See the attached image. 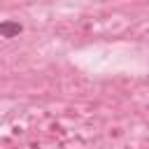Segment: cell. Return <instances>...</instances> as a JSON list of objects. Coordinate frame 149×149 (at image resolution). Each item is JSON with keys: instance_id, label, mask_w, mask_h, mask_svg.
Here are the masks:
<instances>
[{"instance_id": "1", "label": "cell", "mask_w": 149, "mask_h": 149, "mask_svg": "<svg viewBox=\"0 0 149 149\" xmlns=\"http://www.w3.org/2000/svg\"><path fill=\"white\" fill-rule=\"evenodd\" d=\"M21 30H23L21 23H16V21H2L0 23V35L2 37H16Z\"/></svg>"}]
</instances>
